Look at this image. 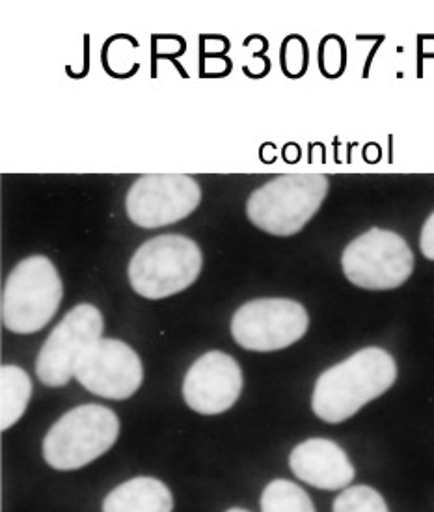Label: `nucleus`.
<instances>
[{
	"label": "nucleus",
	"mask_w": 434,
	"mask_h": 512,
	"mask_svg": "<svg viewBox=\"0 0 434 512\" xmlns=\"http://www.w3.org/2000/svg\"><path fill=\"white\" fill-rule=\"evenodd\" d=\"M200 200L202 189L196 179L183 174H151L136 179L125 209L133 224L153 230L187 218Z\"/></svg>",
	"instance_id": "1a4fd4ad"
},
{
	"label": "nucleus",
	"mask_w": 434,
	"mask_h": 512,
	"mask_svg": "<svg viewBox=\"0 0 434 512\" xmlns=\"http://www.w3.org/2000/svg\"><path fill=\"white\" fill-rule=\"evenodd\" d=\"M395 378L397 365L390 352L379 347L354 352L319 377L313 390V412L326 423H343L390 390Z\"/></svg>",
	"instance_id": "f257e3e1"
},
{
	"label": "nucleus",
	"mask_w": 434,
	"mask_h": 512,
	"mask_svg": "<svg viewBox=\"0 0 434 512\" xmlns=\"http://www.w3.org/2000/svg\"><path fill=\"white\" fill-rule=\"evenodd\" d=\"M32 393L27 371L19 365H4L0 369V429L8 431L23 418Z\"/></svg>",
	"instance_id": "4468645a"
},
{
	"label": "nucleus",
	"mask_w": 434,
	"mask_h": 512,
	"mask_svg": "<svg viewBox=\"0 0 434 512\" xmlns=\"http://www.w3.org/2000/svg\"><path fill=\"white\" fill-rule=\"evenodd\" d=\"M64 287L51 259L32 256L15 267L2 293V323L14 334H36L51 323Z\"/></svg>",
	"instance_id": "7ed1b4c3"
},
{
	"label": "nucleus",
	"mask_w": 434,
	"mask_h": 512,
	"mask_svg": "<svg viewBox=\"0 0 434 512\" xmlns=\"http://www.w3.org/2000/svg\"><path fill=\"white\" fill-rule=\"evenodd\" d=\"M326 194L328 177L323 174H287L252 192L246 203V215L259 230L289 237L312 220Z\"/></svg>",
	"instance_id": "f03ea898"
},
{
	"label": "nucleus",
	"mask_w": 434,
	"mask_h": 512,
	"mask_svg": "<svg viewBox=\"0 0 434 512\" xmlns=\"http://www.w3.org/2000/svg\"><path fill=\"white\" fill-rule=\"evenodd\" d=\"M75 378L82 388L103 399L123 401L135 395L144 380L142 362L120 339H99L84 354Z\"/></svg>",
	"instance_id": "9d476101"
},
{
	"label": "nucleus",
	"mask_w": 434,
	"mask_h": 512,
	"mask_svg": "<svg viewBox=\"0 0 434 512\" xmlns=\"http://www.w3.org/2000/svg\"><path fill=\"white\" fill-rule=\"evenodd\" d=\"M282 69L291 79H299L308 69V43L297 34L282 45Z\"/></svg>",
	"instance_id": "f3484780"
},
{
	"label": "nucleus",
	"mask_w": 434,
	"mask_h": 512,
	"mask_svg": "<svg viewBox=\"0 0 434 512\" xmlns=\"http://www.w3.org/2000/svg\"><path fill=\"white\" fill-rule=\"evenodd\" d=\"M243 371L230 354L211 351L198 358L183 382L185 403L198 414L217 416L237 403Z\"/></svg>",
	"instance_id": "9b49d317"
},
{
	"label": "nucleus",
	"mask_w": 434,
	"mask_h": 512,
	"mask_svg": "<svg viewBox=\"0 0 434 512\" xmlns=\"http://www.w3.org/2000/svg\"><path fill=\"white\" fill-rule=\"evenodd\" d=\"M261 512H315L312 499L299 485L276 479L261 494Z\"/></svg>",
	"instance_id": "2eb2a0df"
},
{
	"label": "nucleus",
	"mask_w": 434,
	"mask_h": 512,
	"mask_svg": "<svg viewBox=\"0 0 434 512\" xmlns=\"http://www.w3.org/2000/svg\"><path fill=\"white\" fill-rule=\"evenodd\" d=\"M202 265V250L189 237L161 235L136 250L129 263V282L140 297H172L198 280Z\"/></svg>",
	"instance_id": "39448f33"
},
{
	"label": "nucleus",
	"mask_w": 434,
	"mask_h": 512,
	"mask_svg": "<svg viewBox=\"0 0 434 512\" xmlns=\"http://www.w3.org/2000/svg\"><path fill=\"white\" fill-rule=\"evenodd\" d=\"M334 512H390L384 498L371 486L343 490L334 501Z\"/></svg>",
	"instance_id": "dca6fc26"
},
{
	"label": "nucleus",
	"mask_w": 434,
	"mask_h": 512,
	"mask_svg": "<svg viewBox=\"0 0 434 512\" xmlns=\"http://www.w3.org/2000/svg\"><path fill=\"white\" fill-rule=\"evenodd\" d=\"M103 334V315L92 304H79L60 321L41 347L36 375L49 388L66 386L84 354Z\"/></svg>",
	"instance_id": "6e6552de"
},
{
	"label": "nucleus",
	"mask_w": 434,
	"mask_h": 512,
	"mask_svg": "<svg viewBox=\"0 0 434 512\" xmlns=\"http://www.w3.org/2000/svg\"><path fill=\"white\" fill-rule=\"evenodd\" d=\"M228 512H248V511H245V509H230V511Z\"/></svg>",
	"instance_id": "aec40b11"
},
{
	"label": "nucleus",
	"mask_w": 434,
	"mask_h": 512,
	"mask_svg": "<svg viewBox=\"0 0 434 512\" xmlns=\"http://www.w3.org/2000/svg\"><path fill=\"white\" fill-rule=\"evenodd\" d=\"M341 267L354 285L371 291H388L412 276L414 254L399 233L373 228L343 250Z\"/></svg>",
	"instance_id": "423d86ee"
},
{
	"label": "nucleus",
	"mask_w": 434,
	"mask_h": 512,
	"mask_svg": "<svg viewBox=\"0 0 434 512\" xmlns=\"http://www.w3.org/2000/svg\"><path fill=\"white\" fill-rule=\"evenodd\" d=\"M120 419L101 405H82L56 421L43 440V459L60 470H81L116 444Z\"/></svg>",
	"instance_id": "20e7f679"
},
{
	"label": "nucleus",
	"mask_w": 434,
	"mask_h": 512,
	"mask_svg": "<svg viewBox=\"0 0 434 512\" xmlns=\"http://www.w3.org/2000/svg\"><path fill=\"white\" fill-rule=\"evenodd\" d=\"M310 326L306 308L287 298L246 302L231 319V336L246 351H282L304 337Z\"/></svg>",
	"instance_id": "0eeeda50"
},
{
	"label": "nucleus",
	"mask_w": 434,
	"mask_h": 512,
	"mask_svg": "<svg viewBox=\"0 0 434 512\" xmlns=\"http://www.w3.org/2000/svg\"><path fill=\"white\" fill-rule=\"evenodd\" d=\"M421 254L434 261V213L425 220L420 235Z\"/></svg>",
	"instance_id": "6ab92c4d"
},
{
	"label": "nucleus",
	"mask_w": 434,
	"mask_h": 512,
	"mask_svg": "<svg viewBox=\"0 0 434 512\" xmlns=\"http://www.w3.org/2000/svg\"><path fill=\"white\" fill-rule=\"evenodd\" d=\"M319 66L326 77L334 79L345 71V43L338 36H328L319 49Z\"/></svg>",
	"instance_id": "a211bd4d"
},
{
	"label": "nucleus",
	"mask_w": 434,
	"mask_h": 512,
	"mask_svg": "<svg viewBox=\"0 0 434 512\" xmlns=\"http://www.w3.org/2000/svg\"><path fill=\"white\" fill-rule=\"evenodd\" d=\"M170 488L153 477H136L114 488L103 501V512H172Z\"/></svg>",
	"instance_id": "ddd939ff"
},
{
	"label": "nucleus",
	"mask_w": 434,
	"mask_h": 512,
	"mask_svg": "<svg viewBox=\"0 0 434 512\" xmlns=\"http://www.w3.org/2000/svg\"><path fill=\"white\" fill-rule=\"evenodd\" d=\"M289 466L300 481L321 490H340L354 481V466L340 445L326 438H310L297 445Z\"/></svg>",
	"instance_id": "f8f14e48"
}]
</instances>
